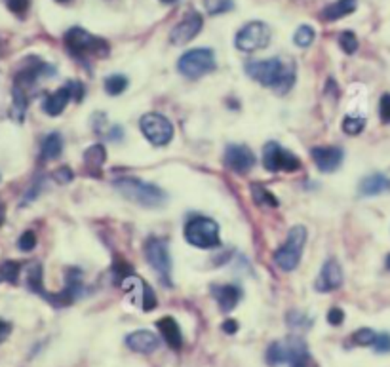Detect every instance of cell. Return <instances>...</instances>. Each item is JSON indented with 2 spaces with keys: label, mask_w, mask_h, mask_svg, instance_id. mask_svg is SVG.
I'll list each match as a JSON object with an SVG mask.
<instances>
[{
  "label": "cell",
  "mask_w": 390,
  "mask_h": 367,
  "mask_svg": "<svg viewBox=\"0 0 390 367\" xmlns=\"http://www.w3.org/2000/svg\"><path fill=\"white\" fill-rule=\"evenodd\" d=\"M246 73L261 86L273 88L276 93H287L295 84L297 69L293 62H282L280 57H270L261 62H250L246 65Z\"/></svg>",
  "instance_id": "cell-1"
},
{
  "label": "cell",
  "mask_w": 390,
  "mask_h": 367,
  "mask_svg": "<svg viewBox=\"0 0 390 367\" xmlns=\"http://www.w3.org/2000/svg\"><path fill=\"white\" fill-rule=\"evenodd\" d=\"M55 69L42 59H38L35 55L27 57L21 65V69L13 78V110L18 120H23L27 103H29V90L37 84L40 78H48L54 76Z\"/></svg>",
  "instance_id": "cell-2"
},
{
  "label": "cell",
  "mask_w": 390,
  "mask_h": 367,
  "mask_svg": "<svg viewBox=\"0 0 390 367\" xmlns=\"http://www.w3.org/2000/svg\"><path fill=\"white\" fill-rule=\"evenodd\" d=\"M65 48L74 59L86 63L90 57H105L109 55V42L88 33L82 27H71L63 37Z\"/></svg>",
  "instance_id": "cell-3"
},
{
  "label": "cell",
  "mask_w": 390,
  "mask_h": 367,
  "mask_svg": "<svg viewBox=\"0 0 390 367\" xmlns=\"http://www.w3.org/2000/svg\"><path fill=\"white\" fill-rule=\"evenodd\" d=\"M115 189L128 198L130 202L139 204L143 208H160L166 202V192L156 185H151L137 177L115 179Z\"/></svg>",
  "instance_id": "cell-4"
},
{
  "label": "cell",
  "mask_w": 390,
  "mask_h": 367,
  "mask_svg": "<svg viewBox=\"0 0 390 367\" xmlns=\"http://www.w3.org/2000/svg\"><path fill=\"white\" fill-rule=\"evenodd\" d=\"M306 242V228L303 225H295L289 228L286 242L275 251V263L286 272H292L301 263V253Z\"/></svg>",
  "instance_id": "cell-5"
},
{
  "label": "cell",
  "mask_w": 390,
  "mask_h": 367,
  "mask_svg": "<svg viewBox=\"0 0 390 367\" xmlns=\"http://www.w3.org/2000/svg\"><path fill=\"white\" fill-rule=\"evenodd\" d=\"M185 240L200 250H212L221 244L219 225L210 217H193L185 225Z\"/></svg>",
  "instance_id": "cell-6"
},
{
  "label": "cell",
  "mask_w": 390,
  "mask_h": 367,
  "mask_svg": "<svg viewBox=\"0 0 390 367\" xmlns=\"http://www.w3.org/2000/svg\"><path fill=\"white\" fill-rule=\"evenodd\" d=\"M215 69V54L210 48H196L185 52L179 62H177V71L187 76V78H200L204 74L212 73Z\"/></svg>",
  "instance_id": "cell-7"
},
{
  "label": "cell",
  "mask_w": 390,
  "mask_h": 367,
  "mask_svg": "<svg viewBox=\"0 0 390 367\" xmlns=\"http://www.w3.org/2000/svg\"><path fill=\"white\" fill-rule=\"evenodd\" d=\"M273 38V31L265 21H250L248 25H244L236 35V48L240 52H246V54H251V52H257V49H265Z\"/></svg>",
  "instance_id": "cell-8"
},
{
  "label": "cell",
  "mask_w": 390,
  "mask_h": 367,
  "mask_svg": "<svg viewBox=\"0 0 390 367\" xmlns=\"http://www.w3.org/2000/svg\"><path fill=\"white\" fill-rule=\"evenodd\" d=\"M263 165L268 172H299L301 170V160L287 148H284L280 143L270 141L263 148Z\"/></svg>",
  "instance_id": "cell-9"
},
{
  "label": "cell",
  "mask_w": 390,
  "mask_h": 367,
  "mask_svg": "<svg viewBox=\"0 0 390 367\" xmlns=\"http://www.w3.org/2000/svg\"><path fill=\"white\" fill-rule=\"evenodd\" d=\"M309 356L306 344L297 339V337H289L284 341H275L268 344L267 349V363L268 366H282V363H292L297 358H305Z\"/></svg>",
  "instance_id": "cell-10"
},
{
  "label": "cell",
  "mask_w": 390,
  "mask_h": 367,
  "mask_svg": "<svg viewBox=\"0 0 390 367\" xmlns=\"http://www.w3.org/2000/svg\"><path fill=\"white\" fill-rule=\"evenodd\" d=\"M139 128L145 135V139L154 145V147H164L173 137V126L164 115H159V112H149L145 117L141 118Z\"/></svg>",
  "instance_id": "cell-11"
},
{
  "label": "cell",
  "mask_w": 390,
  "mask_h": 367,
  "mask_svg": "<svg viewBox=\"0 0 390 367\" xmlns=\"http://www.w3.org/2000/svg\"><path fill=\"white\" fill-rule=\"evenodd\" d=\"M145 257L149 264L156 270L160 280L171 288V257L168 244L160 238H149L145 242Z\"/></svg>",
  "instance_id": "cell-12"
},
{
  "label": "cell",
  "mask_w": 390,
  "mask_h": 367,
  "mask_svg": "<svg viewBox=\"0 0 390 367\" xmlns=\"http://www.w3.org/2000/svg\"><path fill=\"white\" fill-rule=\"evenodd\" d=\"M120 288L132 297L134 303H137V305L141 306L143 313H151V310H154L156 305H159L153 288H151L141 276L134 274V272H130L128 276H124L122 280H120Z\"/></svg>",
  "instance_id": "cell-13"
},
{
  "label": "cell",
  "mask_w": 390,
  "mask_h": 367,
  "mask_svg": "<svg viewBox=\"0 0 390 367\" xmlns=\"http://www.w3.org/2000/svg\"><path fill=\"white\" fill-rule=\"evenodd\" d=\"M44 299L54 306H69L82 295V272L79 269H71L65 278V288L59 293H48L46 289L40 291Z\"/></svg>",
  "instance_id": "cell-14"
},
{
  "label": "cell",
  "mask_w": 390,
  "mask_h": 367,
  "mask_svg": "<svg viewBox=\"0 0 390 367\" xmlns=\"http://www.w3.org/2000/svg\"><path fill=\"white\" fill-rule=\"evenodd\" d=\"M202 25H204L202 16L193 10V12L187 13V16L171 29L170 42L176 44V46H183V44L190 42L193 38L198 37V33L202 31Z\"/></svg>",
  "instance_id": "cell-15"
},
{
  "label": "cell",
  "mask_w": 390,
  "mask_h": 367,
  "mask_svg": "<svg viewBox=\"0 0 390 367\" xmlns=\"http://www.w3.org/2000/svg\"><path fill=\"white\" fill-rule=\"evenodd\" d=\"M343 286V269L337 259H328L323 263L320 274H318L316 281H314V289L320 293H329L335 291Z\"/></svg>",
  "instance_id": "cell-16"
},
{
  "label": "cell",
  "mask_w": 390,
  "mask_h": 367,
  "mask_svg": "<svg viewBox=\"0 0 390 367\" xmlns=\"http://www.w3.org/2000/svg\"><path fill=\"white\" fill-rule=\"evenodd\" d=\"M225 164L236 173H248L256 165V154L246 145H229L225 151Z\"/></svg>",
  "instance_id": "cell-17"
},
{
  "label": "cell",
  "mask_w": 390,
  "mask_h": 367,
  "mask_svg": "<svg viewBox=\"0 0 390 367\" xmlns=\"http://www.w3.org/2000/svg\"><path fill=\"white\" fill-rule=\"evenodd\" d=\"M311 156L320 172L331 173L339 170V165L343 164V158H345V153H343L341 147H314L311 151Z\"/></svg>",
  "instance_id": "cell-18"
},
{
  "label": "cell",
  "mask_w": 390,
  "mask_h": 367,
  "mask_svg": "<svg viewBox=\"0 0 390 367\" xmlns=\"http://www.w3.org/2000/svg\"><path fill=\"white\" fill-rule=\"evenodd\" d=\"M212 295L217 301L221 313H231V310L236 308L240 299H242V289L234 286V284H226V286L215 284V286H212Z\"/></svg>",
  "instance_id": "cell-19"
},
{
  "label": "cell",
  "mask_w": 390,
  "mask_h": 367,
  "mask_svg": "<svg viewBox=\"0 0 390 367\" xmlns=\"http://www.w3.org/2000/svg\"><path fill=\"white\" fill-rule=\"evenodd\" d=\"M159 337L149 330H137L126 337V346L134 352H139V354H151L159 349Z\"/></svg>",
  "instance_id": "cell-20"
},
{
  "label": "cell",
  "mask_w": 390,
  "mask_h": 367,
  "mask_svg": "<svg viewBox=\"0 0 390 367\" xmlns=\"http://www.w3.org/2000/svg\"><path fill=\"white\" fill-rule=\"evenodd\" d=\"M156 327H159L160 335L166 341V344L170 346L171 350H179L183 346V335H181V327L176 322V318L171 316H164L156 322Z\"/></svg>",
  "instance_id": "cell-21"
},
{
  "label": "cell",
  "mask_w": 390,
  "mask_h": 367,
  "mask_svg": "<svg viewBox=\"0 0 390 367\" xmlns=\"http://www.w3.org/2000/svg\"><path fill=\"white\" fill-rule=\"evenodd\" d=\"M71 92H69L67 84L59 90H55L54 93H50L48 98L44 99L42 109L48 117H59L63 110L67 109L69 101H71Z\"/></svg>",
  "instance_id": "cell-22"
},
{
  "label": "cell",
  "mask_w": 390,
  "mask_h": 367,
  "mask_svg": "<svg viewBox=\"0 0 390 367\" xmlns=\"http://www.w3.org/2000/svg\"><path fill=\"white\" fill-rule=\"evenodd\" d=\"M356 8H358V0H335V2H331V4L323 8L320 18L323 21H339V19L356 12Z\"/></svg>",
  "instance_id": "cell-23"
},
{
  "label": "cell",
  "mask_w": 390,
  "mask_h": 367,
  "mask_svg": "<svg viewBox=\"0 0 390 367\" xmlns=\"http://www.w3.org/2000/svg\"><path fill=\"white\" fill-rule=\"evenodd\" d=\"M105 160H107V151H105L103 145H92V147L86 148L84 164L88 165V170H90L92 175H98L99 177Z\"/></svg>",
  "instance_id": "cell-24"
},
{
  "label": "cell",
  "mask_w": 390,
  "mask_h": 367,
  "mask_svg": "<svg viewBox=\"0 0 390 367\" xmlns=\"http://www.w3.org/2000/svg\"><path fill=\"white\" fill-rule=\"evenodd\" d=\"M386 189H390V179L381 175V173H373L369 177L362 179V183L358 187L360 194L364 196H375Z\"/></svg>",
  "instance_id": "cell-25"
},
{
  "label": "cell",
  "mask_w": 390,
  "mask_h": 367,
  "mask_svg": "<svg viewBox=\"0 0 390 367\" xmlns=\"http://www.w3.org/2000/svg\"><path fill=\"white\" fill-rule=\"evenodd\" d=\"M63 151V137L57 132H54V134H50L46 139L42 141V151H40V154H42L44 160H55L59 154H62Z\"/></svg>",
  "instance_id": "cell-26"
},
{
  "label": "cell",
  "mask_w": 390,
  "mask_h": 367,
  "mask_svg": "<svg viewBox=\"0 0 390 367\" xmlns=\"http://www.w3.org/2000/svg\"><path fill=\"white\" fill-rule=\"evenodd\" d=\"M251 196H253V202L257 206H265V208H278V200L276 196L268 189H265L263 185L253 183L251 185Z\"/></svg>",
  "instance_id": "cell-27"
},
{
  "label": "cell",
  "mask_w": 390,
  "mask_h": 367,
  "mask_svg": "<svg viewBox=\"0 0 390 367\" xmlns=\"http://www.w3.org/2000/svg\"><path fill=\"white\" fill-rule=\"evenodd\" d=\"M128 88V78L124 74H110L105 78V92L109 95H120Z\"/></svg>",
  "instance_id": "cell-28"
},
{
  "label": "cell",
  "mask_w": 390,
  "mask_h": 367,
  "mask_svg": "<svg viewBox=\"0 0 390 367\" xmlns=\"http://www.w3.org/2000/svg\"><path fill=\"white\" fill-rule=\"evenodd\" d=\"M314 38H316V33H314L311 25H301L295 31V35H293V42L299 48H309L314 42Z\"/></svg>",
  "instance_id": "cell-29"
},
{
  "label": "cell",
  "mask_w": 390,
  "mask_h": 367,
  "mask_svg": "<svg viewBox=\"0 0 390 367\" xmlns=\"http://www.w3.org/2000/svg\"><path fill=\"white\" fill-rule=\"evenodd\" d=\"M21 272V263L18 261H6L4 264H0V281H10L16 284Z\"/></svg>",
  "instance_id": "cell-30"
},
{
  "label": "cell",
  "mask_w": 390,
  "mask_h": 367,
  "mask_svg": "<svg viewBox=\"0 0 390 367\" xmlns=\"http://www.w3.org/2000/svg\"><path fill=\"white\" fill-rule=\"evenodd\" d=\"M375 339H377V333L369 327H362V330L354 331L352 337H350V341L356 346H373L375 343Z\"/></svg>",
  "instance_id": "cell-31"
},
{
  "label": "cell",
  "mask_w": 390,
  "mask_h": 367,
  "mask_svg": "<svg viewBox=\"0 0 390 367\" xmlns=\"http://www.w3.org/2000/svg\"><path fill=\"white\" fill-rule=\"evenodd\" d=\"M364 128H366V118L350 115V117H345V120H343V132L348 135L362 134Z\"/></svg>",
  "instance_id": "cell-32"
},
{
  "label": "cell",
  "mask_w": 390,
  "mask_h": 367,
  "mask_svg": "<svg viewBox=\"0 0 390 367\" xmlns=\"http://www.w3.org/2000/svg\"><path fill=\"white\" fill-rule=\"evenodd\" d=\"M339 46H341L345 54H356V49H358V38H356V35L352 31H343L341 37H339Z\"/></svg>",
  "instance_id": "cell-33"
},
{
  "label": "cell",
  "mask_w": 390,
  "mask_h": 367,
  "mask_svg": "<svg viewBox=\"0 0 390 367\" xmlns=\"http://www.w3.org/2000/svg\"><path fill=\"white\" fill-rule=\"evenodd\" d=\"M206 10L212 16H219L232 10V0H206Z\"/></svg>",
  "instance_id": "cell-34"
},
{
  "label": "cell",
  "mask_w": 390,
  "mask_h": 367,
  "mask_svg": "<svg viewBox=\"0 0 390 367\" xmlns=\"http://www.w3.org/2000/svg\"><path fill=\"white\" fill-rule=\"evenodd\" d=\"M10 12H13L18 18H25V13L29 10L31 0H4Z\"/></svg>",
  "instance_id": "cell-35"
},
{
  "label": "cell",
  "mask_w": 390,
  "mask_h": 367,
  "mask_svg": "<svg viewBox=\"0 0 390 367\" xmlns=\"http://www.w3.org/2000/svg\"><path fill=\"white\" fill-rule=\"evenodd\" d=\"M18 247L21 251H33L37 247V234L33 233V231H27V233L21 234V238L18 240Z\"/></svg>",
  "instance_id": "cell-36"
},
{
  "label": "cell",
  "mask_w": 390,
  "mask_h": 367,
  "mask_svg": "<svg viewBox=\"0 0 390 367\" xmlns=\"http://www.w3.org/2000/svg\"><path fill=\"white\" fill-rule=\"evenodd\" d=\"M373 350L379 354H389L390 352V333H377V339L373 343Z\"/></svg>",
  "instance_id": "cell-37"
},
{
  "label": "cell",
  "mask_w": 390,
  "mask_h": 367,
  "mask_svg": "<svg viewBox=\"0 0 390 367\" xmlns=\"http://www.w3.org/2000/svg\"><path fill=\"white\" fill-rule=\"evenodd\" d=\"M67 88L69 92H71V98L74 99V103H80V101L84 99L86 88L80 80H71V82H67Z\"/></svg>",
  "instance_id": "cell-38"
},
{
  "label": "cell",
  "mask_w": 390,
  "mask_h": 367,
  "mask_svg": "<svg viewBox=\"0 0 390 367\" xmlns=\"http://www.w3.org/2000/svg\"><path fill=\"white\" fill-rule=\"evenodd\" d=\"M379 117L384 124H390V93H384L379 101Z\"/></svg>",
  "instance_id": "cell-39"
},
{
  "label": "cell",
  "mask_w": 390,
  "mask_h": 367,
  "mask_svg": "<svg viewBox=\"0 0 390 367\" xmlns=\"http://www.w3.org/2000/svg\"><path fill=\"white\" fill-rule=\"evenodd\" d=\"M286 320H287V324L293 325V327H309V325H311V320L306 318L305 314L292 313Z\"/></svg>",
  "instance_id": "cell-40"
},
{
  "label": "cell",
  "mask_w": 390,
  "mask_h": 367,
  "mask_svg": "<svg viewBox=\"0 0 390 367\" xmlns=\"http://www.w3.org/2000/svg\"><path fill=\"white\" fill-rule=\"evenodd\" d=\"M328 322L331 325H341L343 322H345V313H343L341 308H337V306H333V308H329L328 313Z\"/></svg>",
  "instance_id": "cell-41"
},
{
  "label": "cell",
  "mask_w": 390,
  "mask_h": 367,
  "mask_svg": "<svg viewBox=\"0 0 390 367\" xmlns=\"http://www.w3.org/2000/svg\"><path fill=\"white\" fill-rule=\"evenodd\" d=\"M54 177L57 183H69V181H73V172H71L69 168H59V170L54 173Z\"/></svg>",
  "instance_id": "cell-42"
},
{
  "label": "cell",
  "mask_w": 390,
  "mask_h": 367,
  "mask_svg": "<svg viewBox=\"0 0 390 367\" xmlns=\"http://www.w3.org/2000/svg\"><path fill=\"white\" fill-rule=\"evenodd\" d=\"M12 333V325L4 322V320H0V343H4L8 337Z\"/></svg>",
  "instance_id": "cell-43"
},
{
  "label": "cell",
  "mask_w": 390,
  "mask_h": 367,
  "mask_svg": "<svg viewBox=\"0 0 390 367\" xmlns=\"http://www.w3.org/2000/svg\"><path fill=\"white\" fill-rule=\"evenodd\" d=\"M223 331H225V333H229V335H234V333L238 331L236 320H226V322H223Z\"/></svg>",
  "instance_id": "cell-44"
},
{
  "label": "cell",
  "mask_w": 390,
  "mask_h": 367,
  "mask_svg": "<svg viewBox=\"0 0 390 367\" xmlns=\"http://www.w3.org/2000/svg\"><path fill=\"white\" fill-rule=\"evenodd\" d=\"M289 367H309V356L305 358H297V360H293L289 363Z\"/></svg>",
  "instance_id": "cell-45"
},
{
  "label": "cell",
  "mask_w": 390,
  "mask_h": 367,
  "mask_svg": "<svg viewBox=\"0 0 390 367\" xmlns=\"http://www.w3.org/2000/svg\"><path fill=\"white\" fill-rule=\"evenodd\" d=\"M4 217H6V206H4V202L0 200V225L4 223Z\"/></svg>",
  "instance_id": "cell-46"
},
{
  "label": "cell",
  "mask_w": 390,
  "mask_h": 367,
  "mask_svg": "<svg viewBox=\"0 0 390 367\" xmlns=\"http://www.w3.org/2000/svg\"><path fill=\"white\" fill-rule=\"evenodd\" d=\"M160 2H166V4H173V2H177V0H160Z\"/></svg>",
  "instance_id": "cell-47"
},
{
  "label": "cell",
  "mask_w": 390,
  "mask_h": 367,
  "mask_svg": "<svg viewBox=\"0 0 390 367\" xmlns=\"http://www.w3.org/2000/svg\"><path fill=\"white\" fill-rule=\"evenodd\" d=\"M386 267H389V269H390V255H389V257H386Z\"/></svg>",
  "instance_id": "cell-48"
},
{
  "label": "cell",
  "mask_w": 390,
  "mask_h": 367,
  "mask_svg": "<svg viewBox=\"0 0 390 367\" xmlns=\"http://www.w3.org/2000/svg\"><path fill=\"white\" fill-rule=\"evenodd\" d=\"M57 2H69V0H57Z\"/></svg>",
  "instance_id": "cell-49"
}]
</instances>
